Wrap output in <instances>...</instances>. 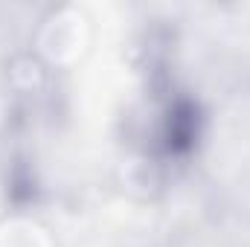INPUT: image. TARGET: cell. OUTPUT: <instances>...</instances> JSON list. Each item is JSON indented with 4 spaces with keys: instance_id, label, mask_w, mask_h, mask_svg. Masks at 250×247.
Returning <instances> with one entry per match:
<instances>
[{
    "instance_id": "cell-2",
    "label": "cell",
    "mask_w": 250,
    "mask_h": 247,
    "mask_svg": "<svg viewBox=\"0 0 250 247\" xmlns=\"http://www.w3.org/2000/svg\"><path fill=\"white\" fill-rule=\"evenodd\" d=\"M0 247H53V239L32 218H9L0 224Z\"/></svg>"
},
{
    "instance_id": "cell-1",
    "label": "cell",
    "mask_w": 250,
    "mask_h": 247,
    "mask_svg": "<svg viewBox=\"0 0 250 247\" xmlns=\"http://www.w3.org/2000/svg\"><path fill=\"white\" fill-rule=\"evenodd\" d=\"M87 47V21L76 9H59L53 12L41 32H38V50L53 64H70L82 56Z\"/></svg>"
}]
</instances>
